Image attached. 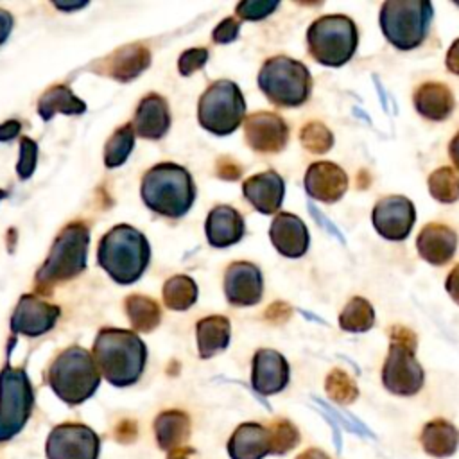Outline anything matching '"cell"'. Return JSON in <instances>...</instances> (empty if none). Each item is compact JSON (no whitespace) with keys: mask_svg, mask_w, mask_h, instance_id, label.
Returning <instances> with one entry per match:
<instances>
[{"mask_svg":"<svg viewBox=\"0 0 459 459\" xmlns=\"http://www.w3.org/2000/svg\"><path fill=\"white\" fill-rule=\"evenodd\" d=\"M91 353L100 375L115 387L136 384L147 362L145 342L136 332L122 328H100Z\"/></svg>","mask_w":459,"mask_h":459,"instance_id":"6da1fadb","label":"cell"},{"mask_svg":"<svg viewBox=\"0 0 459 459\" xmlns=\"http://www.w3.org/2000/svg\"><path fill=\"white\" fill-rule=\"evenodd\" d=\"M97 262L111 280L120 285H131L140 280L151 262V244L140 230L129 224H117L100 238Z\"/></svg>","mask_w":459,"mask_h":459,"instance_id":"7a4b0ae2","label":"cell"},{"mask_svg":"<svg viewBox=\"0 0 459 459\" xmlns=\"http://www.w3.org/2000/svg\"><path fill=\"white\" fill-rule=\"evenodd\" d=\"M140 195L151 212L161 217L179 219L186 215L195 201V185L185 167L165 161L151 167L143 174Z\"/></svg>","mask_w":459,"mask_h":459,"instance_id":"3957f363","label":"cell"},{"mask_svg":"<svg viewBox=\"0 0 459 459\" xmlns=\"http://www.w3.org/2000/svg\"><path fill=\"white\" fill-rule=\"evenodd\" d=\"M47 384L66 405H81L99 389L100 371L88 350L72 344L50 362Z\"/></svg>","mask_w":459,"mask_h":459,"instance_id":"277c9868","label":"cell"},{"mask_svg":"<svg viewBox=\"0 0 459 459\" xmlns=\"http://www.w3.org/2000/svg\"><path fill=\"white\" fill-rule=\"evenodd\" d=\"M90 230L82 221L68 222L56 237L48 256L36 273L39 289L68 281L86 269Z\"/></svg>","mask_w":459,"mask_h":459,"instance_id":"5b68a950","label":"cell"},{"mask_svg":"<svg viewBox=\"0 0 459 459\" xmlns=\"http://www.w3.org/2000/svg\"><path fill=\"white\" fill-rule=\"evenodd\" d=\"M258 88L271 104L296 108L308 100L312 75L301 61L289 56H273L260 66Z\"/></svg>","mask_w":459,"mask_h":459,"instance_id":"8992f818","label":"cell"},{"mask_svg":"<svg viewBox=\"0 0 459 459\" xmlns=\"http://www.w3.org/2000/svg\"><path fill=\"white\" fill-rule=\"evenodd\" d=\"M359 45L355 22L344 14H325L307 29L308 54L325 66H342L348 63Z\"/></svg>","mask_w":459,"mask_h":459,"instance_id":"52a82bcc","label":"cell"},{"mask_svg":"<svg viewBox=\"0 0 459 459\" xmlns=\"http://www.w3.org/2000/svg\"><path fill=\"white\" fill-rule=\"evenodd\" d=\"M391 344L382 366V384L396 396H414L425 384V371L416 360V335L407 326L394 325Z\"/></svg>","mask_w":459,"mask_h":459,"instance_id":"ba28073f","label":"cell"},{"mask_svg":"<svg viewBox=\"0 0 459 459\" xmlns=\"http://www.w3.org/2000/svg\"><path fill=\"white\" fill-rule=\"evenodd\" d=\"M432 11V4L427 0L384 2L378 14L384 38L398 50L416 48L427 38Z\"/></svg>","mask_w":459,"mask_h":459,"instance_id":"9c48e42d","label":"cell"},{"mask_svg":"<svg viewBox=\"0 0 459 459\" xmlns=\"http://www.w3.org/2000/svg\"><path fill=\"white\" fill-rule=\"evenodd\" d=\"M246 118V100L237 86L230 79H219L212 82L197 104V120L203 129L226 136L231 134Z\"/></svg>","mask_w":459,"mask_h":459,"instance_id":"30bf717a","label":"cell"},{"mask_svg":"<svg viewBox=\"0 0 459 459\" xmlns=\"http://www.w3.org/2000/svg\"><path fill=\"white\" fill-rule=\"evenodd\" d=\"M34 389L23 368L9 362L0 371V443L18 436L34 409Z\"/></svg>","mask_w":459,"mask_h":459,"instance_id":"8fae6325","label":"cell"},{"mask_svg":"<svg viewBox=\"0 0 459 459\" xmlns=\"http://www.w3.org/2000/svg\"><path fill=\"white\" fill-rule=\"evenodd\" d=\"M100 437L84 423L56 425L45 443L47 459H99Z\"/></svg>","mask_w":459,"mask_h":459,"instance_id":"7c38bea8","label":"cell"},{"mask_svg":"<svg viewBox=\"0 0 459 459\" xmlns=\"http://www.w3.org/2000/svg\"><path fill=\"white\" fill-rule=\"evenodd\" d=\"M371 222L380 237L400 242L409 237L416 222V208L405 195H387L373 206Z\"/></svg>","mask_w":459,"mask_h":459,"instance_id":"4fadbf2b","label":"cell"},{"mask_svg":"<svg viewBox=\"0 0 459 459\" xmlns=\"http://www.w3.org/2000/svg\"><path fill=\"white\" fill-rule=\"evenodd\" d=\"M59 316L57 305L43 301L36 294H23L13 310L9 326L13 333L38 337L50 332Z\"/></svg>","mask_w":459,"mask_h":459,"instance_id":"5bb4252c","label":"cell"},{"mask_svg":"<svg viewBox=\"0 0 459 459\" xmlns=\"http://www.w3.org/2000/svg\"><path fill=\"white\" fill-rule=\"evenodd\" d=\"M244 136L247 145L262 154H274L289 142L287 122L271 111H256L244 118Z\"/></svg>","mask_w":459,"mask_h":459,"instance_id":"9a60e30c","label":"cell"},{"mask_svg":"<svg viewBox=\"0 0 459 459\" xmlns=\"http://www.w3.org/2000/svg\"><path fill=\"white\" fill-rule=\"evenodd\" d=\"M290 380L287 359L271 348H260L251 362V385L258 394L271 396L281 393Z\"/></svg>","mask_w":459,"mask_h":459,"instance_id":"2e32d148","label":"cell"},{"mask_svg":"<svg viewBox=\"0 0 459 459\" xmlns=\"http://www.w3.org/2000/svg\"><path fill=\"white\" fill-rule=\"evenodd\" d=\"M262 271L251 262H233L224 273V296L230 305L251 307L262 299Z\"/></svg>","mask_w":459,"mask_h":459,"instance_id":"e0dca14e","label":"cell"},{"mask_svg":"<svg viewBox=\"0 0 459 459\" xmlns=\"http://www.w3.org/2000/svg\"><path fill=\"white\" fill-rule=\"evenodd\" d=\"M151 65V52L140 43L124 45L93 65L95 74L108 75L118 82H129Z\"/></svg>","mask_w":459,"mask_h":459,"instance_id":"ac0fdd59","label":"cell"},{"mask_svg":"<svg viewBox=\"0 0 459 459\" xmlns=\"http://www.w3.org/2000/svg\"><path fill=\"white\" fill-rule=\"evenodd\" d=\"M303 185L312 199L337 203L348 190V176L337 163L316 161L307 169Z\"/></svg>","mask_w":459,"mask_h":459,"instance_id":"d6986e66","label":"cell"},{"mask_svg":"<svg viewBox=\"0 0 459 459\" xmlns=\"http://www.w3.org/2000/svg\"><path fill=\"white\" fill-rule=\"evenodd\" d=\"M269 238L274 249L287 258L303 256L310 244V235L305 222L290 212H280L274 215L269 226Z\"/></svg>","mask_w":459,"mask_h":459,"instance_id":"ffe728a7","label":"cell"},{"mask_svg":"<svg viewBox=\"0 0 459 459\" xmlns=\"http://www.w3.org/2000/svg\"><path fill=\"white\" fill-rule=\"evenodd\" d=\"M242 194L256 212L273 215L283 203L285 183L278 172L264 170L242 183Z\"/></svg>","mask_w":459,"mask_h":459,"instance_id":"44dd1931","label":"cell"},{"mask_svg":"<svg viewBox=\"0 0 459 459\" xmlns=\"http://www.w3.org/2000/svg\"><path fill=\"white\" fill-rule=\"evenodd\" d=\"M134 134L145 140H160L170 127V111L167 100L158 93H147L136 108L133 118Z\"/></svg>","mask_w":459,"mask_h":459,"instance_id":"7402d4cb","label":"cell"},{"mask_svg":"<svg viewBox=\"0 0 459 459\" xmlns=\"http://www.w3.org/2000/svg\"><path fill=\"white\" fill-rule=\"evenodd\" d=\"M416 249L425 262L432 265H443L455 255L457 233L441 222L425 224L418 233Z\"/></svg>","mask_w":459,"mask_h":459,"instance_id":"603a6c76","label":"cell"},{"mask_svg":"<svg viewBox=\"0 0 459 459\" xmlns=\"http://www.w3.org/2000/svg\"><path fill=\"white\" fill-rule=\"evenodd\" d=\"M204 233L212 247H230L237 244L246 233L244 217L233 206L217 204L206 217Z\"/></svg>","mask_w":459,"mask_h":459,"instance_id":"cb8c5ba5","label":"cell"},{"mask_svg":"<svg viewBox=\"0 0 459 459\" xmlns=\"http://www.w3.org/2000/svg\"><path fill=\"white\" fill-rule=\"evenodd\" d=\"M226 448L231 459H264L271 454L269 429L256 421H244L231 432Z\"/></svg>","mask_w":459,"mask_h":459,"instance_id":"d4e9b609","label":"cell"},{"mask_svg":"<svg viewBox=\"0 0 459 459\" xmlns=\"http://www.w3.org/2000/svg\"><path fill=\"white\" fill-rule=\"evenodd\" d=\"M416 111L427 120H445L455 108V99L450 88L443 82H423L412 95Z\"/></svg>","mask_w":459,"mask_h":459,"instance_id":"484cf974","label":"cell"},{"mask_svg":"<svg viewBox=\"0 0 459 459\" xmlns=\"http://www.w3.org/2000/svg\"><path fill=\"white\" fill-rule=\"evenodd\" d=\"M420 445L430 457H452L459 448V429L445 418L430 420L420 432Z\"/></svg>","mask_w":459,"mask_h":459,"instance_id":"4316f807","label":"cell"},{"mask_svg":"<svg viewBox=\"0 0 459 459\" xmlns=\"http://www.w3.org/2000/svg\"><path fill=\"white\" fill-rule=\"evenodd\" d=\"M190 416L179 409H169L156 416L154 420V436L156 443L163 452L176 450L185 446L190 437Z\"/></svg>","mask_w":459,"mask_h":459,"instance_id":"83f0119b","label":"cell"},{"mask_svg":"<svg viewBox=\"0 0 459 459\" xmlns=\"http://www.w3.org/2000/svg\"><path fill=\"white\" fill-rule=\"evenodd\" d=\"M231 337L230 319L224 316H208L197 321L195 339L201 359H212L215 353L228 348Z\"/></svg>","mask_w":459,"mask_h":459,"instance_id":"f1b7e54d","label":"cell"},{"mask_svg":"<svg viewBox=\"0 0 459 459\" xmlns=\"http://www.w3.org/2000/svg\"><path fill=\"white\" fill-rule=\"evenodd\" d=\"M86 111V102L74 95L66 84H54L47 88L38 100V115L41 120L48 122L56 113L63 115H82Z\"/></svg>","mask_w":459,"mask_h":459,"instance_id":"f546056e","label":"cell"},{"mask_svg":"<svg viewBox=\"0 0 459 459\" xmlns=\"http://www.w3.org/2000/svg\"><path fill=\"white\" fill-rule=\"evenodd\" d=\"M124 308L134 332H152L161 321L160 305L143 294H129Z\"/></svg>","mask_w":459,"mask_h":459,"instance_id":"4dcf8cb0","label":"cell"},{"mask_svg":"<svg viewBox=\"0 0 459 459\" xmlns=\"http://www.w3.org/2000/svg\"><path fill=\"white\" fill-rule=\"evenodd\" d=\"M163 303L170 310H188L197 301V283L186 274L170 276L161 289Z\"/></svg>","mask_w":459,"mask_h":459,"instance_id":"1f68e13d","label":"cell"},{"mask_svg":"<svg viewBox=\"0 0 459 459\" xmlns=\"http://www.w3.org/2000/svg\"><path fill=\"white\" fill-rule=\"evenodd\" d=\"M373 325H375L373 305L360 296L351 298L339 314V326L344 332H351V333L368 332Z\"/></svg>","mask_w":459,"mask_h":459,"instance_id":"d6a6232c","label":"cell"},{"mask_svg":"<svg viewBox=\"0 0 459 459\" xmlns=\"http://www.w3.org/2000/svg\"><path fill=\"white\" fill-rule=\"evenodd\" d=\"M134 129L131 124H124L113 131L104 145V165L108 169L120 167L129 158L134 147Z\"/></svg>","mask_w":459,"mask_h":459,"instance_id":"836d02e7","label":"cell"},{"mask_svg":"<svg viewBox=\"0 0 459 459\" xmlns=\"http://www.w3.org/2000/svg\"><path fill=\"white\" fill-rule=\"evenodd\" d=\"M429 194L445 204H452L459 199V174L452 167H439L430 172L429 179Z\"/></svg>","mask_w":459,"mask_h":459,"instance_id":"e575fe53","label":"cell"},{"mask_svg":"<svg viewBox=\"0 0 459 459\" xmlns=\"http://www.w3.org/2000/svg\"><path fill=\"white\" fill-rule=\"evenodd\" d=\"M267 429L271 434V454L274 455H285L287 452L294 450L301 441L298 427L287 418H274L267 425Z\"/></svg>","mask_w":459,"mask_h":459,"instance_id":"d590c367","label":"cell"},{"mask_svg":"<svg viewBox=\"0 0 459 459\" xmlns=\"http://www.w3.org/2000/svg\"><path fill=\"white\" fill-rule=\"evenodd\" d=\"M325 391L330 400L339 405H350L359 398V387L355 380L339 368H333L325 380Z\"/></svg>","mask_w":459,"mask_h":459,"instance_id":"8d00e7d4","label":"cell"},{"mask_svg":"<svg viewBox=\"0 0 459 459\" xmlns=\"http://www.w3.org/2000/svg\"><path fill=\"white\" fill-rule=\"evenodd\" d=\"M299 142L301 145L312 152V154H325L333 145V134L332 131L317 120L307 122L299 131Z\"/></svg>","mask_w":459,"mask_h":459,"instance_id":"74e56055","label":"cell"},{"mask_svg":"<svg viewBox=\"0 0 459 459\" xmlns=\"http://www.w3.org/2000/svg\"><path fill=\"white\" fill-rule=\"evenodd\" d=\"M280 5L276 0H244L235 5V13L240 20L258 22L273 14V11Z\"/></svg>","mask_w":459,"mask_h":459,"instance_id":"f35d334b","label":"cell"},{"mask_svg":"<svg viewBox=\"0 0 459 459\" xmlns=\"http://www.w3.org/2000/svg\"><path fill=\"white\" fill-rule=\"evenodd\" d=\"M36 163H38V143L29 136H22L20 138V158L16 163L18 178L29 179L34 174Z\"/></svg>","mask_w":459,"mask_h":459,"instance_id":"ab89813d","label":"cell"},{"mask_svg":"<svg viewBox=\"0 0 459 459\" xmlns=\"http://www.w3.org/2000/svg\"><path fill=\"white\" fill-rule=\"evenodd\" d=\"M210 54L206 48L203 47H197V48H188L185 50L179 59H178V72L183 75V77H188L192 74H195L197 70H201L206 61H208Z\"/></svg>","mask_w":459,"mask_h":459,"instance_id":"60d3db41","label":"cell"},{"mask_svg":"<svg viewBox=\"0 0 459 459\" xmlns=\"http://www.w3.org/2000/svg\"><path fill=\"white\" fill-rule=\"evenodd\" d=\"M238 32H240V22L235 16H230L217 23V27L212 32V39L215 43L226 45V43L235 41L238 38Z\"/></svg>","mask_w":459,"mask_h":459,"instance_id":"b9f144b4","label":"cell"},{"mask_svg":"<svg viewBox=\"0 0 459 459\" xmlns=\"http://www.w3.org/2000/svg\"><path fill=\"white\" fill-rule=\"evenodd\" d=\"M215 170H217L219 178L228 179V181H235L242 176V167L237 161H233L231 158H219Z\"/></svg>","mask_w":459,"mask_h":459,"instance_id":"7bdbcfd3","label":"cell"},{"mask_svg":"<svg viewBox=\"0 0 459 459\" xmlns=\"http://www.w3.org/2000/svg\"><path fill=\"white\" fill-rule=\"evenodd\" d=\"M290 314H292V308L285 301H274L273 305L267 307L264 316L267 321L280 325V323H285L290 317Z\"/></svg>","mask_w":459,"mask_h":459,"instance_id":"ee69618b","label":"cell"},{"mask_svg":"<svg viewBox=\"0 0 459 459\" xmlns=\"http://www.w3.org/2000/svg\"><path fill=\"white\" fill-rule=\"evenodd\" d=\"M138 434V427L131 420H124L115 429V439L120 443H131Z\"/></svg>","mask_w":459,"mask_h":459,"instance_id":"f6af8a7d","label":"cell"},{"mask_svg":"<svg viewBox=\"0 0 459 459\" xmlns=\"http://www.w3.org/2000/svg\"><path fill=\"white\" fill-rule=\"evenodd\" d=\"M20 129H22V124L20 120L16 118H11V120H5L0 124V142H11L14 140L18 134H20Z\"/></svg>","mask_w":459,"mask_h":459,"instance_id":"bcb514c9","label":"cell"},{"mask_svg":"<svg viewBox=\"0 0 459 459\" xmlns=\"http://www.w3.org/2000/svg\"><path fill=\"white\" fill-rule=\"evenodd\" d=\"M445 289H446L448 296L459 305V264L448 273V276L445 280Z\"/></svg>","mask_w":459,"mask_h":459,"instance_id":"7dc6e473","label":"cell"},{"mask_svg":"<svg viewBox=\"0 0 459 459\" xmlns=\"http://www.w3.org/2000/svg\"><path fill=\"white\" fill-rule=\"evenodd\" d=\"M446 68L448 72L459 75V38L450 45V48L446 50V57H445Z\"/></svg>","mask_w":459,"mask_h":459,"instance_id":"c3c4849f","label":"cell"},{"mask_svg":"<svg viewBox=\"0 0 459 459\" xmlns=\"http://www.w3.org/2000/svg\"><path fill=\"white\" fill-rule=\"evenodd\" d=\"M13 23H14L13 14L5 9H0V45L7 41V38L13 30Z\"/></svg>","mask_w":459,"mask_h":459,"instance_id":"681fc988","label":"cell"},{"mask_svg":"<svg viewBox=\"0 0 459 459\" xmlns=\"http://www.w3.org/2000/svg\"><path fill=\"white\" fill-rule=\"evenodd\" d=\"M296 459H332V457H330L323 448L310 446V448L299 452V454L296 455Z\"/></svg>","mask_w":459,"mask_h":459,"instance_id":"f907efd6","label":"cell"},{"mask_svg":"<svg viewBox=\"0 0 459 459\" xmlns=\"http://www.w3.org/2000/svg\"><path fill=\"white\" fill-rule=\"evenodd\" d=\"M448 154H450V160H452L454 167L459 170V133H455V134H454V138L450 140Z\"/></svg>","mask_w":459,"mask_h":459,"instance_id":"816d5d0a","label":"cell"},{"mask_svg":"<svg viewBox=\"0 0 459 459\" xmlns=\"http://www.w3.org/2000/svg\"><path fill=\"white\" fill-rule=\"evenodd\" d=\"M194 454H195L194 448H190V446H179V448H176V450H170V452L167 454V459H192Z\"/></svg>","mask_w":459,"mask_h":459,"instance_id":"f5cc1de1","label":"cell"},{"mask_svg":"<svg viewBox=\"0 0 459 459\" xmlns=\"http://www.w3.org/2000/svg\"><path fill=\"white\" fill-rule=\"evenodd\" d=\"M54 5H56L59 11L68 13V11H77V9L84 7V5H88V2H75V4H59V2H54Z\"/></svg>","mask_w":459,"mask_h":459,"instance_id":"db71d44e","label":"cell"},{"mask_svg":"<svg viewBox=\"0 0 459 459\" xmlns=\"http://www.w3.org/2000/svg\"><path fill=\"white\" fill-rule=\"evenodd\" d=\"M7 195V192H4V190H0V199H4Z\"/></svg>","mask_w":459,"mask_h":459,"instance_id":"11a10c76","label":"cell"}]
</instances>
